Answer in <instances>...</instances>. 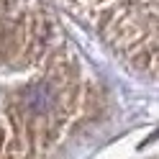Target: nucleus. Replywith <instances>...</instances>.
Masks as SVG:
<instances>
[{"label": "nucleus", "mask_w": 159, "mask_h": 159, "mask_svg": "<svg viewBox=\"0 0 159 159\" xmlns=\"http://www.w3.org/2000/svg\"><path fill=\"white\" fill-rule=\"evenodd\" d=\"M52 100H54V93H52V87L49 85H36V87H31L28 90V95H26V108L31 113H44L49 105H52Z\"/></svg>", "instance_id": "obj_1"}]
</instances>
